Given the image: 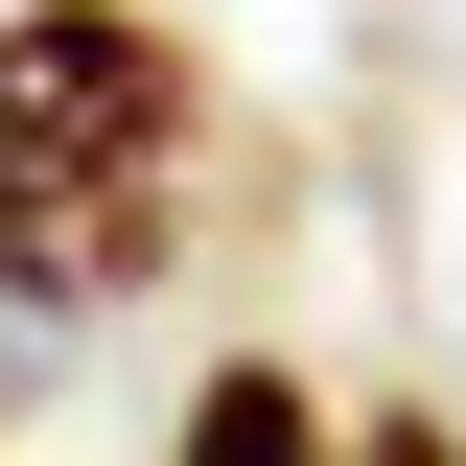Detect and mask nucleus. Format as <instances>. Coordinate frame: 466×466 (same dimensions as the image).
Listing matches in <instances>:
<instances>
[{
  "label": "nucleus",
  "instance_id": "1",
  "mask_svg": "<svg viewBox=\"0 0 466 466\" xmlns=\"http://www.w3.org/2000/svg\"><path fill=\"white\" fill-rule=\"evenodd\" d=\"M187 140H210V70L140 0H0V303L94 327L116 280H164Z\"/></svg>",
  "mask_w": 466,
  "mask_h": 466
},
{
  "label": "nucleus",
  "instance_id": "2",
  "mask_svg": "<svg viewBox=\"0 0 466 466\" xmlns=\"http://www.w3.org/2000/svg\"><path fill=\"white\" fill-rule=\"evenodd\" d=\"M164 466H350V443H327V397H303L280 350H233L210 397H187V443H164Z\"/></svg>",
  "mask_w": 466,
  "mask_h": 466
},
{
  "label": "nucleus",
  "instance_id": "3",
  "mask_svg": "<svg viewBox=\"0 0 466 466\" xmlns=\"http://www.w3.org/2000/svg\"><path fill=\"white\" fill-rule=\"evenodd\" d=\"M350 466H466V420H373V443H350Z\"/></svg>",
  "mask_w": 466,
  "mask_h": 466
}]
</instances>
